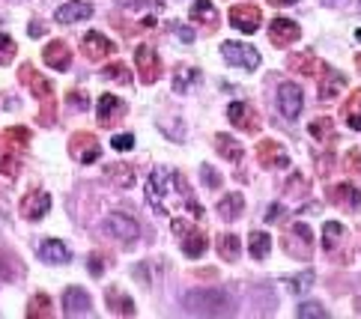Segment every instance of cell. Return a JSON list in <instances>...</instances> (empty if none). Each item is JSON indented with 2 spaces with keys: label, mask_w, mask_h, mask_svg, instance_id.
Masks as SVG:
<instances>
[{
  "label": "cell",
  "mask_w": 361,
  "mask_h": 319,
  "mask_svg": "<svg viewBox=\"0 0 361 319\" xmlns=\"http://www.w3.org/2000/svg\"><path fill=\"white\" fill-rule=\"evenodd\" d=\"M182 308L194 316H230V313H236V304L224 289H191V292H185Z\"/></svg>",
  "instance_id": "cell-1"
},
{
  "label": "cell",
  "mask_w": 361,
  "mask_h": 319,
  "mask_svg": "<svg viewBox=\"0 0 361 319\" xmlns=\"http://www.w3.org/2000/svg\"><path fill=\"white\" fill-rule=\"evenodd\" d=\"M281 242H284V251L298 263H308L310 257H314V233H310V227L302 224V221H296V224H290L287 230H284Z\"/></svg>",
  "instance_id": "cell-2"
},
{
  "label": "cell",
  "mask_w": 361,
  "mask_h": 319,
  "mask_svg": "<svg viewBox=\"0 0 361 319\" xmlns=\"http://www.w3.org/2000/svg\"><path fill=\"white\" fill-rule=\"evenodd\" d=\"M144 191H146V203H149V209H153L156 215H167V191H170V176L156 168L153 173L146 176V182H144Z\"/></svg>",
  "instance_id": "cell-3"
},
{
  "label": "cell",
  "mask_w": 361,
  "mask_h": 319,
  "mask_svg": "<svg viewBox=\"0 0 361 319\" xmlns=\"http://www.w3.org/2000/svg\"><path fill=\"white\" fill-rule=\"evenodd\" d=\"M221 57L230 63L236 69H245V72H254L260 66V51L245 45V42H221Z\"/></svg>",
  "instance_id": "cell-4"
},
{
  "label": "cell",
  "mask_w": 361,
  "mask_h": 319,
  "mask_svg": "<svg viewBox=\"0 0 361 319\" xmlns=\"http://www.w3.org/2000/svg\"><path fill=\"white\" fill-rule=\"evenodd\" d=\"M105 230H108V236H114L122 245H132V242L141 239V224L126 212H110L105 218Z\"/></svg>",
  "instance_id": "cell-5"
},
{
  "label": "cell",
  "mask_w": 361,
  "mask_h": 319,
  "mask_svg": "<svg viewBox=\"0 0 361 319\" xmlns=\"http://www.w3.org/2000/svg\"><path fill=\"white\" fill-rule=\"evenodd\" d=\"M257 161L263 164L266 170H287L290 168V152L284 144H278V140H260L257 144Z\"/></svg>",
  "instance_id": "cell-6"
},
{
  "label": "cell",
  "mask_w": 361,
  "mask_h": 319,
  "mask_svg": "<svg viewBox=\"0 0 361 319\" xmlns=\"http://www.w3.org/2000/svg\"><path fill=\"white\" fill-rule=\"evenodd\" d=\"M326 200L343 212H361V191L353 182H338L326 188Z\"/></svg>",
  "instance_id": "cell-7"
},
{
  "label": "cell",
  "mask_w": 361,
  "mask_h": 319,
  "mask_svg": "<svg viewBox=\"0 0 361 319\" xmlns=\"http://www.w3.org/2000/svg\"><path fill=\"white\" fill-rule=\"evenodd\" d=\"M18 78H21V84L27 87V90L42 101V105H48V101H54V87H51V81L45 78L42 72H36L30 63H24V66L18 69Z\"/></svg>",
  "instance_id": "cell-8"
},
{
  "label": "cell",
  "mask_w": 361,
  "mask_h": 319,
  "mask_svg": "<svg viewBox=\"0 0 361 319\" xmlns=\"http://www.w3.org/2000/svg\"><path fill=\"white\" fill-rule=\"evenodd\" d=\"M69 152H72V158H75V161L93 164L99 156H102V146H99L96 135H90V132H78V135H72V137H69Z\"/></svg>",
  "instance_id": "cell-9"
},
{
  "label": "cell",
  "mask_w": 361,
  "mask_h": 319,
  "mask_svg": "<svg viewBox=\"0 0 361 319\" xmlns=\"http://www.w3.org/2000/svg\"><path fill=\"white\" fill-rule=\"evenodd\" d=\"M230 24L239 33H257V27L263 24V9L254 4H236L230 9Z\"/></svg>",
  "instance_id": "cell-10"
},
{
  "label": "cell",
  "mask_w": 361,
  "mask_h": 319,
  "mask_svg": "<svg viewBox=\"0 0 361 319\" xmlns=\"http://www.w3.org/2000/svg\"><path fill=\"white\" fill-rule=\"evenodd\" d=\"M126 101H120L117 96H110V93H105V96H99V101H96V117H99V125L102 129H110V125H117L122 117H126Z\"/></svg>",
  "instance_id": "cell-11"
},
{
  "label": "cell",
  "mask_w": 361,
  "mask_h": 319,
  "mask_svg": "<svg viewBox=\"0 0 361 319\" xmlns=\"http://www.w3.org/2000/svg\"><path fill=\"white\" fill-rule=\"evenodd\" d=\"M134 63H138V75H141L144 84H156L161 78V72H165V66H161V57L149 45H141L138 51H134Z\"/></svg>",
  "instance_id": "cell-12"
},
{
  "label": "cell",
  "mask_w": 361,
  "mask_h": 319,
  "mask_svg": "<svg viewBox=\"0 0 361 319\" xmlns=\"http://www.w3.org/2000/svg\"><path fill=\"white\" fill-rule=\"evenodd\" d=\"M302 105H305L302 87H298V84H290V81H284V84L278 87V111H281L287 120H296L298 113H302Z\"/></svg>",
  "instance_id": "cell-13"
},
{
  "label": "cell",
  "mask_w": 361,
  "mask_h": 319,
  "mask_svg": "<svg viewBox=\"0 0 361 319\" xmlns=\"http://www.w3.org/2000/svg\"><path fill=\"white\" fill-rule=\"evenodd\" d=\"M302 39V27L290 18H275L269 24V42L275 48H290Z\"/></svg>",
  "instance_id": "cell-14"
},
{
  "label": "cell",
  "mask_w": 361,
  "mask_h": 319,
  "mask_svg": "<svg viewBox=\"0 0 361 319\" xmlns=\"http://www.w3.org/2000/svg\"><path fill=\"white\" fill-rule=\"evenodd\" d=\"M227 120L236 125V129H242L248 135L260 132V113L254 111V105H248V101H233L227 108Z\"/></svg>",
  "instance_id": "cell-15"
},
{
  "label": "cell",
  "mask_w": 361,
  "mask_h": 319,
  "mask_svg": "<svg viewBox=\"0 0 361 319\" xmlns=\"http://www.w3.org/2000/svg\"><path fill=\"white\" fill-rule=\"evenodd\" d=\"M317 75H319V101H331V99H338V93L346 87L343 72H334L331 66H326V63H322Z\"/></svg>",
  "instance_id": "cell-16"
},
{
  "label": "cell",
  "mask_w": 361,
  "mask_h": 319,
  "mask_svg": "<svg viewBox=\"0 0 361 319\" xmlns=\"http://www.w3.org/2000/svg\"><path fill=\"white\" fill-rule=\"evenodd\" d=\"M48 209H51V197L39 188L30 191V194H24V200H21V215L27 221H42L48 215Z\"/></svg>",
  "instance_id": "cell-17"
},
{
  "label": "cell",
  "mask_w": 361,
  "mask_h": 319,
  "mask_svg": "<svg viewBox=\"0 0 361 319\" xmlns=\"http://www.w3.org/2000/svg\"><path fill=\"white\" fill-rule=\"evenodd\" d=\"M81 51L90 60H105V57H110L117 51V45L108 39V36H102V33H96V30H90V33H84V39H81Z\"/></svg>",
  "instance_id": "cell-18"
},
{
  "label": "cell",
  "mask_w": 361,
  "mask_h": 319,
  "mask_svg": "<svg viewBox=\"0 0 361 319\" xmlns=\"http://www.w3.org/2000/svg\"><path fill=\"white\" fill-rule=\"evenodd\" d=\"M93 311V299L87 296L84 287H69L63 292V313L66 316H84Z\"/></svg>",
  "instance_id": "cell-19"
},
{
  "label": "cell",
  "mask_w": 361,
  "mask_h": 319,
  "mask_svg": "<svg viewBox=\"0 0 361 319\" xmlns=\"http://www.w3.org/2000/svg\"><path fill=\"white\" fill-rule=\"evenodd\" d=\"M42 57H45L48 66L57 69V72H69V66H72V48L66 42H60V39L48 42L45 51H42Z\"/></svg>",
  "instance_id": "cell-20"
},
{
  "label": "cell",
  "mask_w": 361,
  "mask_h": 319,
  "mask_svg": "<svg viewBox=\"0 0 361 319\" xmlns=\"http://www.w3.org/2000/svg\"><path fill=\"white\" fill-rule=\"evenodd\" d=\"M36 254H39V260L48 263V265H63V263L72 260V251H69L60 239H45Z\"/></svg>",
  "instance_id": "cell-21"
},
{
  "label": "cell",
  "mask_w": 361,
  "mask_h": 319,
  "mask_svg": "<svg viewBox=\"0 0 361 319\" xmlns=\"http://www.w3.org/2000/svg\"><path fill=\"white\" fill-rule=\"evenodd\" d=\"M191 21L194 24H201V27H206V30H218V9H215V4L213 0H194L191 4Z\"/></svg>",
  "instance_id": "cell-22"
},
{
  "label": "cell",
  "mask_w": 361,
  "mask_h": 319,
  "mask_svg": "<svg viewBox=\"0 0 361 319\" xmlns=\"http://www.w3.org/2000/svg\"><path fill=\"white\" fill-rule=\"evenodd\" d=\"M105 304H108V311H110V313L134 316V301H132L120 287H108V289H105Z\"/></svg>",
  "instance_id": "cell-23"
},
{
  "label": "cell",
  "mask_w": 361,
  "mask_h": 319,
  "mask_svg": "<svg viewBox=\"0 0 361 319\" xmlns=\"http://www.w3.org/2000/svg\"><path fill=\"white\" fill-rule=\"evenodd\" d=\"M93 15V6L84 4V0H72V4H63L57 9V21L60 24H75V21H87Z\"/></svg>",
  "instance_id": "cell-24"
},
{
  "label": "cell",
  "mask_w": 361,
  "mask_h": 319,
  "mask_svg": "<svg viewBox=\"0 0 361 319\" xmlns=\"http://www.w3.org/2000/svg\"><path fill=\"white\" fill-rule=\"evenodd\" d=\"M206 248H209V239L201 233V230H189V233L182 236V254L185 257H191V260H201L203 254H206Z\"/></svg>",
  "instance_id": "cell-25"
},
{
  "label": "cell",
  "mask_w": 361,
  "mask_h": 319,
  "mask_svg": "<svg viewBox=\"0 0 361 319\" xmlns=\"http://www.w3.org/2000/svg\"><path fill=\"white\" fill-rule=\"evenodd\" d=\"M215 149L221 152V158H227L233 164H242L245 149L239 146V140H233L230 135H215Z\"/></svg>",
  "instance_id": "cell-26"
},
{
  "label": "cell",
  "mask_w": 361,
  "mask_h": 319,
  "mask_svg": "<svg viewBox=\"0 0 361 319\" xmlns=\"http://www.w3.org/2000/svg\"><path fill=\"white\" fill-rule=\"evenodd\" d=\"M341 117H343V123L350 125V129L361 132V90L350 93V99H346V105L341 111Z\"/></svg>",
  "instance_id": "cell-27"
},
{
  "label": "cell",
  "mask_w": 361,
  "mask_h": 319,
  "mask_svg": "<svg viewBox=\"0 0 361 319\" xmlns=\"http://www.w3.org/2000/svg\"><path fill=\"white\" fill-rule=\"evenodd\" d=\"M245 212V197L242 194H224L218 200V215L224 221H236Z\"/></svg>",
  "instance_id": "cell-28"
},
{
  "label": "cell",
  "mask_w": 361,
  "mask_h": 319,
  "mask_svg": "<svg viewBox=\"0 0 361 319\" xmlns=\"http://www.w3.org/2000/svg\"><path fill=\"white\" fill-rule=\"evenodd\" d=\"M284 194L287 197H293V200H305L308 194H310V180L305 173H290L287 176V182H284Z\"/></svg>",
  "instance_id": "cell-29"
},
{
  "label": "cell",
  "mask_w": 361,
  "mask_h": 319,
  "mask_svg": "<svg viewBox=\"0 0 361 319\" xmlns=\"http://www.w3.org/2000/svg\"><path fill=\"white\" fill-rule=\"evenodd\" d=\"M343 239H346V230H343V224H338V221H329L326 224V230H322V248L329 251V257L338 248H343Z\"/></svg>",
  "instance_id": "cell-30"
},
{
  "label": "cell",
  "mask_w": 361,
  "mask_h": 319,
  "mask_svg": "<svg viewBox=\"0 0 361 319\" xmlns=\"http://www.w3.org/2000/svg\"><path fill=\"white\" fill-rule=\"evenodd\" d=\"M287 66H290V72L308 75V78H310V75H317V72H319L322 63H319V60H317V57L308 51V54H293V57L287 60Z\"/></svg>",
  "instance_id": "cell-31"
},
{
  "label": "cell",
  "mask_w": 361,
  "mask_h": 319,
  "mask_svg": "<svg viewBox=\"0 0 361 319\" xmlns=\"http://www.w3.org/2000/svg\"><path fill=\"white\" fill-rule=\"evenodd\" d=\"M197 78H201V72H197V69L177 66V69H173V90H177V93H189L191 87L197 84Z\"/></svg>",
  "instance_id": "cell-32"
},
{
  "label": "cell",
  "mask_w": 361,
  "mask_h": 319,
  "mask_svg": "<svg viewBox=\"0 0 361 319\" xmlns=\"http://www.w3.org/2000/svg\"><path fill=\"white\" fill-rule=\"evenodd\" d=\"M269 248H272V236L263 233V230H254V233L248 236V251H251L254 260H266L269 257Z\"/></svg>",
  "instance_id": "cell-33"
},
{
  "label": "cell",
  "mask_w": 361,
  "mask_h": 319,
  "mask_svg": "<svg viewBox=\"0 0 361 319\" xmlns=\"http://www.w3.org/2000/svg\"><path fill=\"white\" fill-rule=\"evenodd\" d=\"M215 248H218V254H221V260H227V263H236L239 260V236H233V233H224V236H218V242H215Z\"/></svg>",
  "instance_id": "cell-34"
},
{
  "label": "cell",
  "mask_w": 361,
  "mask_h": 319,
  "mask_svg": "<svg viewBox=\"0 0 361 319\" xmlns=\"http://www.w3.org/2000/svg\"><path fill=\"white\" fill-rule=\"evenodd\" d=\"M308 132H310V137H314V140H319V144H329V140L334 137V120L319 117V120H314L308 125Z\"/></svg>",
  "instance_id": "cell-35"
},
{
  "label": "cell",
  "mask_w": 361,
  "mask_h": 319,
  "mask_svg": "<svg viewBox=\"0 0 361 319\" xmlns=\"http://www.w3.org/2000/svg\"><path fill=\"white\" fill-rule=\"evenodd\" d=\"M105 173L110 176V182H117L120 188H132L134 185V173H132L129 164H108Z\"/></svg>",
  "instance_id": "cell-36"
},
{
  "label": "cell",
  "mask_w": 361,
  "mask_h": 319,
  "mask_svg": "<svg viewBox=\"0 0 361 319\" xmlns=\"http://www.w3.org/2000/svg\"><path fill=\"white\" fill-rule=\"evenodd\" d=\"M27 316L30 319H48L51 316V299H48L45 292H36V296L30 299V304H27Z\"/></svg>",
  "instance_id": "cell-37"
},
{
  "label": "cell",
  "mask_w": 361,
  "mask_h": 319,
  "mask_svg": "<svg viewBox=\"0 0 361 319\" xmlns=\"http://www.w3.org/2000/svg\"><path fill=\"white\" fill-rule=\"evenodd\" d=\"M4 140H6V149L18 152V149H24V146L30 144V132H27V129H21V125H12V129H6Z\"/></svg>",
  "instance_id": "cell-38"
},
{
  "label": "cell",
  "mask_w": 361,
  "mask_h": 319,
  "mask_svg": "<svg viewBox=\"0 0 361 319\" xmlns=\"http://www.w3.org/2000/svg\"><path fill=\"white\" fill-rule=\"evenodd\" d=\"M102 78H110L117 84H132V72H129V66H122V63H108L102 69Z\"/></svg>",
  "instance_id": "cell-39"
},
{
  "label": "cell",
  "mask_w": 361,
  "mask_h": 319,
  "mask_svg": "<svg viewBox=\"0 0 361 319\" xmlns=\"http://www.w3.org/2000/svg\"><path fill=\"white\" fill-rule=\"evenodd\" d=\"M21 272V265L15 263V257H9L6 251H0V280H15Z\"/></svg>",
  "instance_id": "cell-40"
},
{
  "label": "cell",
  "mask_w": 361,
  "mask_h": 319,
  "mask_svg": "<svg viewBox=\"0 0 361 319\" xmlns=\"http://www.w3.org/2000/svg\"><path fill=\"white\" fill-rule=\"evenodd\" d=\"M0 173L9 176V180H15V176H18V152L6 149V156L0 158Z\"/></svg>",
  "instance_id": "cell-41"
},
{
  "label": "cell",
  "mask_w": 361,
  "mask_h": 319,
  "mask_svg": "<svg viewBox=\"0 0 361 319\" xmlns=\"http://www.w3.org/2000/svg\"><path fill=\"white\" fill-rule=\"evenodd\" d=\"M310 284H314V272H302V275H296L287 287L296 292V296H305V292L310 289Z\"/></svg>",
  "instance_id": "cell-42"
},
{
  "label": "cell",
  "mask_w": 361,
  "mask_h": 319,
  "mask_svg": "<svg viewBox=\"0 0 361 319\" xmlns=\"http://www.w3.org/2000/svg\"><path fill=\"white\" fill-rule=\"evenodd\" d=\"M296 313L302 316V319H308V316H319V319H326V316H329V311L322 308V304H317V301H302V304H298V311H296Z\"/></svg>",
  "instance_id": "cell-43"
},
{
  "label": "cell",
  "mask_w": 361,
  "mask_h": 319,
  "mask_svg": "<svg viewBox=\"0 0 361 319\" xmlns=\"http://www.w3.org/2000/svg\"><path fill=\"white\" fill-rule=\"evenodd\" d=\"M12 57H15V42L6 33H0V66H9Z\"/></svg>",
  "instance_id": "cell-44"
},
{
  "label": "cell",
  "mask_w": 361,
  "mask_h": 319,
  "mask_svg": "<svg viewBox=\"0 0 361 319\" xmlns=\"http://www.w3.org/2000/svg\"><path fill=\"white\" fill-rule=\"evenodd\" d=\"M201 173H203V185L206 188H221V173L213 168V164H203Z\"/></svg>",
  "instance_id": "cell-45"
},
{
  "label": "cell",
  "mask_w": 361,
  "mask_h": 319,
  "mask_svg": "<svg viewBox=\"0 0 361 319\" xmlns=\"http://www.w3.org/2000/svg\"><path fill=\"white\" fill-rule=\"evenodd\" d=\"M66 101H69V105H75V111H87V108H90V99H87V93H81V90H69Z\"/></svg>",
  "instance_id": "cell-46"
},
{
  "label": "cell",
  "mask_w": 361,
  "mask_h": 319,
  "mask_svg": "<svg viewBox=\"0 0 361 319\" xmlns=\"http://www.w3.org/2000/svg\"><path fill=\"white\" fill-rule=\"evenodd\" d=\"M110 146H114L117 152H126L134 146V135H117L114 140H110Z\"/></svg>",
  "instance_id": "cell-47"
},
{
  "label": "cell",
  "mask_w": 361,
  "mask_h": 319,
  "mask_svg": "<svg viewBox=\"0 0 361 319\" xmlns=\"http://www.w3.org/2000/svg\"><path fill=\"white\" fill-rule=\"evenodd\" d=\"M346 168H350V173L361 176V149H353L350 156H346Z\"/></svg>",
  "instance_id": "cell-48"
},
{
  "label": "cell",
  "mask_w": 361,
  "mask_h": 319,
  "mask_svg": "<svg viewBox=\"0 0 361 319\" xmlns=\"http://www.w3.org/2000/svg\"><path fill=\"white\" fill-rule=\"evenodd\" d=\"M284 215H287V209L275 203V206H269V212H266V224H275L278 218H284Z\"/></svg>",
  "instance_id": "cell-49"
},
{
  "label": "cell",
  "mask_w": 361,
  "mask_h": 319,
  "mask_svg": "<svg viewBox=\"0 0 361 319\" xmlns=\"http://www.w3.org/2000/svg\"><path fill=\"white\" fill-rule=\"evenodd\" d=\"M102 272H105V260H102V257H96V254H93V257H90V275H93V277H99Z\"/></svg>",
  "instance_id": "cell-50"
},
{
  "label": "cell",
  "mask_w": 361,
  "mask_h": 319,
  "mask_svg": "<svg viewBox=\"0 0 361 319\" xmlns=\"http://www.w3.org/2000/svg\"><path fill=\"white\" fill-rule=\"evenodd\" d=\"M189 230H191V224L185 218H173V233H177V236H185Z\"/></svg>",
  "instance_id": "cell-51"
},
{
  "label": "cell",
  "mask_w": 361,
  "mask_h": 319,
  "mask_svg": "<svg viewBox=\"0 0 361 319\" xmlns=\"http://www.w3.org/2000/svg\"><path fill=\"white\" fill-rule=\"evenodd\" d=\"M173 27H177V33H179V39H182V42H191V39H194V33H191V30L179 27V24H173Z\"/></svg>",
  "instance_id": "cell-52"
},
{
  "label": "cell",
  "mask_w": 361,
  "mask_h": 319,
  "mask_svg": "<svg viewBox=\"0 0 361 319\" xmlns=\"http://www.w3.org/2000/svg\"><path fill=\"white\" fill-rule=\"evenodd\" d=\"M134 277H138L141 284H146V280H149V277H146V265H134Z\"/></svg>",
  "instance_id": "cell-53"
},
{
  "label": "cell",
  "mask_w": 361,
  "mask_h": 319,
  "mask_svg": "<svg viewBox=\"0 0 361 319\" xmlns=\"http://www.w3.org/2000/svg\"><path fill=\"white\" fill-rule=\"evenodd\" d=\"M30 36H42V24H39V21L30 24Z\"/></svg>",
  "instance_id": "cell-54"
},
{
  "label": "cell",
  "mask_w": 361,
  "mask_h": 319,
  "mask_svg": "<svg viewBox=\"0 0 361 319\" xmlns=\"http://www.w3.org/2000/svg\"><path fill=\"white\" fill-rule=\"evenodd\" d=\"M272 6H290V4H296V0H269Z\"/></svg>",
  "instance_id": "cell-55"
},
{
  "label": "cell",
  "mask_w": 361,
  "mask_h": 319,
  "mask_svg": "<svg viewBox=\"0 0 361 319\" xmlns=\"http://www.w3.org/2000/svg\"><path fill=\"white\" fill-rule=\"evenodd\" d=\"M322 4H329V6H331V4H343V0H322Z\"/></svg>",
  "instance_id": "cell-56"
},
{
  "label": "cell",
  "mask_w": 361,
  "mask_h": 319,
  "mask_svg": "<svg viewBox=\"0 0 361 319\" xmlns=\"http://www.w3.org/2000/svg\"><path fill=\"white\" fill-rule=\"evenodd\" d=\"M355 311H358V313H361V299H355Z\"/></svg>",
  "instance_id": "cell-57"
},
{
  "label": "cell",
  "mask_w": 361,
  "mask_h": 319,
  "mask_svg": "<svg viewBox=\"0 0 361 319\" xmlns=\"http://www.w3.org/2000/svg\"><path fill=\"white\" fill-rule=\"evenodd\" d=\"M355 63H358V72H361V54H358V57H355Z\"/></svg>",
  "instance_id": "cell-58"
},
{
  "label": "cell",
  "mask_w": 361,
  "mask_h": 319,
  "mask_svg": "<svg viewBox=\"0 0 361 319\" xmlns=\"http://www.w3.org/2000/svg\"><path fill=\"white\" fill-rule=\"evenodd\" d=\"M355 36H358V42H361V30H355Z\"/></svg>",
  "instance_id": "cell-59"
},
{
  "label": "cell",
  "mask_w": 361,
  "mask_h": 319,
  "mask_svg": "<svg viewBox=\"0 0 361 319\" xmlns=\"http://www.w3.org/2000/svg\"><path fill=\"white\" fill-rule=\"evenodd\" d=\"M358 9H361V0H358Z\"/></svg>",
  "instance_id": "cell-60"
}]
</instances>
